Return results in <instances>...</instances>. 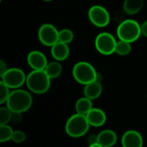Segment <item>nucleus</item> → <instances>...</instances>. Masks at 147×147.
<instances>
[{"label":"nucleus","instance_id":"nucleus-1","mask_svg":"<svg viewBox=\"0 0 147 147\" xmlns=\"http://www.w3.org/2000/svg\"><path fill=\"white\" fill-rule=\"evenodd\" d=\"M33 103V97L31 94L21 89L14 90L10 92L6 106L12 111L17 113H24L28 110Z\"/></svg>","mask_w":147,"mask_h":147},{"label":"nucleus","instance_id":"nucleus-2","mask_svg":"<svg viewBox=\"0 0 147 147\" xmlns=\"http://www.w3.org/2000/svg\"><path fill=\"white\" fill-rule=\"evenodd\" d=\"M26 85L28 89L37 95L46 93L51 85V78L45 70H33L27 76Z\"/></svg>","mask_w":147,"mask_h":147},{"label":"nucleus","instance_id":"nucleus-3","mask_svg":"<svg viewBox=\"0 0 147 147\" xmlns=\"http://www.w3.org/2000/svg\"><path fill=\"white\" fill-rule=\"evenodd\" d=\"M72 76L78 84L83 85L96 80L101 82L99 80V74L96 72L95 67L86 61H80L73 66Z\"/></svg>","mask_w":147,"mask_h":147},{"label":"nucleus","instance_id":"nucleus-4","mask_svg":"<svg viewBox=\"0 0 147 147\" xmlns=\"http://www.w3.org/2000/svg\"><path fill=\"white\" fill-rule=\"evenodd\" d=\"M90 127V125L88 122L86 115L76 113L67 120L65 130L68 136L71 138H80L89 132Z\"/></svg>","mask_w":147,"mask_h":147},{"label":"nucleus","instance_id":"nucleus-5","mask_svg":"<svg viewBox=\"0 0 147 147\" xmlns=\"http://www.w3.org/2000/svg\"><path fill=\"white\" fill-rule=\"evenodd\" d=\"M140 35V24L134 20H125L121 23H120V25L117 28V36L121 40L132 43L136 41Z\"/></svg>","mask_w":147,"mask_h":147},{"label":"nucleus","instance_id":"nucleus-6","mask_svg":"<svg viewBox=\"0 0 147 147\" xmlns=\"http://www.w3.org/2000/svg\"><path fill=\"white\" fill-rule=\"evenodd\" d=\"M117 41L113 34L108 32L100 33L95 40L96 50L103 55H111L115 53Z\"/></svg>","mask_w":147,"mask_h":147},{"label":"nucleus","instance_id":"nucleus-7","mask_svg":"<svg viewBox=\"0 0 147 147\" xmlns=\"http://www.w3.org/2000/svg\"><path fill=\"white\" fill-rule=\"evenodd\" d=\"M3 82L9 89L16 90L26 84L27 76L20 68H9L7 71L1 76Z\"/></svg>","mask_w":147,"mask_h":147},{"label":"nucleus","instance_id":"nucleus-8","mask_svg":"<svg viewBox=\"0 0 147 147\" xmlns=\"http://www.w3.org/2000/svg\"><path fill=\"white\" fill-rule=\"evenodd\" d=\"M88 16L92 24L98 28H104L110 22L109 11L101 5H94L90 7L88 12Z\"/></svg>","mask_w":147,"mask_h":147},{"label":"nucleus","instance_id":"nucleus-9","mask_svg":"<svg viewBox=\"0 0 147 147\" xmlns=\"http://www.w3.org/2000/svg\"><path fill=\"white\" fill-rule=\"evenodd\" d=\"M59 30L50 23L41 25L38 31V38L44 46L53 47L59 41Z\"/></svg>","mask_w":147,"mask_h":147},{"label":"nucleus","instance_id":"nucleus-10","mask_svg":"<svg viewBox=\"0 0 147 147\" xmlns=\"http://www.w3.org/2000/svg\"><path fill=\"white\" fill-rule=\"evenodd\" d=\"M121 143L122 147H143L144 140L138 131L128 130L123 134Z\"/></svg>","mask_w":147,"mask_h":147},{"label":"nucleus","instance_id":"nucleus-11","mask_svg":"<svg viewBox=\"0 0 147 147\" xmlns=\"http://www.w3.org/2000/svg\"><path fill=\"white\" fill-rule=\"evenodd\" d=\"M27 61L33 70H45L48 62L43 53L40 51H32L28 54Z\"/></svg>","mask_w":147,"mask_h":147},{"label":"nucleus","instance_id":"nucleus-12","mask_svg":"<svg viewBox=\"0 0 147 147\" xmlns=\"http://www.w3.org/2000/svg\"><path fill=\"white\" fill-rule=\"evenodd\" d=\"M86 118L90 127H102L107 121V115L105 112L98 108H93L86 115Z\"/></svg>","mask_w":147,"mask_h":147},{"label":"nucleus","instance_id":"nucleus-13","mask_svg":"<svg viewBox=\"0 0 147 147\" xmlns=\"http://www.w3.org/2000/svg\"><path fill=\"white\" fill-rule=\"evenodd\" d=\"M51 53L53 58L57 61H64L70 55V48L68 44L58 41L51 48Z\"/></svg>","mask_w":147,"mask_h":147},{"label":"nucleus","instance_id":"nucleus-14","mask_svg":"<svg viewBox=\"0 0 147 147\" xmlns=\"http://www.w3.org/2000/svg\"><path fill=\"white\" fill-rule=\"evenodd\" d=\"M98 144L103 147H113L117 142V134L111 129H104L98 134Z\"/></svg>","mask_w":147,"mask_h":147},{"label":"nucleus","instance_id":"nucleus-15","mask_svg":"<svg viewBox=\"0 0 147 147\" xmlns=\"http://www.w3.org/2000/svg\"><path fill=\"white\" fill-rule=\"evenodd\" d=\"M102 92V86L101 82L99 81H94L92 83H90L86 85H84V95L87 98L90 100H96L97 99Z\"/></svg>","mask_w":147,"mask_h":147},{"label":"nucleus","instance_id":"nucleus-16","mask_svg":"<svg viewBox=\"0 0 147 147\" xmlns=\"http://www.w3.org/2000/svg\"><path fill=\"white\" fill-rule=\"evenodd\" d=\"M92 109H93L92 100L87 98L86 96H83L79 98L75 103L76 113L83 115H86Z\"/></svg>","mask_w":147,"mask_h":147},{"label":"nucleus","instance_id":"nucleus-17","mask_svg":"<svg viewBox=\"0 0 147 147\" xmlns=\"http://www.w3.org/2000/svg\"><path fill=\"white\" fill-rule=\"evenodd\" d=\"M144 6V0H125L123 9L127 15H135L139 13Z\"/></svg>","mask_w":147,"mask_h":147},{"label":"nucleus","instance_id":"nucleus-18","mask_svg":"<svg viewBox=\"0 0 147 147\" xmlns=\"http://www.w3.org/2000/svg\"><path fill=\"white\" fill-rule=\"evenodd\" d=\"M62 70H63L62 65L60 64L59 61L57 60L48 63L47 67L45 68V71L47 72V74L51 79L59 78L62 73Z\"/></svg>","mask_w":147,"mask_h":147},{"label":"nucleus","instance_id":"nucleus-19","mask_svg":"<svg viewBox=\"0 0 147 147\" xmlns=\"http://www.w3.org/2000/svg\"><path fill=\"white\" fill-rule=\"evenodd\" d=\"M14 130L12 127L8 125H0V142L1 143H5L12 140Z\"/></svg>","mask_w":147,"mask_h":147},{"label":"nucleus","instance_id":"nucleus-20","mask_svg":"<svg viewBox=\"0 0 147 147\" xmlns=\"http://www.w3.org/2000/svg\"><path fill=\"white\" fill-rule=\"evenodd\" d=\"M132 51V45L130 42L119 40L116 44L115 53L120 56H127Z\"/></svg>","mask_w":147,"mask_h":147},{"label":"nucleus","instance_id":"nucleus-21","mask_svg":"<svg viewBox=\"0 0 147 147\" xmlns=\"http://www.w3.org/2000/svg\"><path fill=\"white\" fill-rule=\"evenodd\" d=\"M73 32L69 28H63L59 32V41L69 44L73 40Z\"/></svg>","mask_w":147,"mask_h":147},{"label":"nucleus","instance_id":"nucleus-22","mask_svg":"<svg viewBox=\"0 0 147 147\" xmlns=\"http://www.w3.org/2000/svg\"><path fill=\"white\" fill-rule=\"evenodd\" d=\"M12 111L6 106L0 108V125L9 124L11 121Z\"/></svg>","mask_w":147,"mask_h":147},{"label":"nucleus","instance_id":"nucleus-23","mask_svg":"<svg viewBox=\"0 0 147 147\" xmlns=\"http://www.w3.org/2000/svg\"><path fill=\"white\" fill-rule=\"evenodd\" d=\"M10 92L11 91H9V88L3 82L1 81L0 82V103L1 104L7 102Z\"/></svg>","mask_w":147,"mask_h":147},{"label":"nucleus","instance_id":"nucleus-24","mask_svg":"<svg viewBox=\"0 0 147 147\" xmlns=\"http://www.w3.org/2000/svg\"><path fill=\"white\" fill-rule=\"evenodd\" d=\"M11 140L16 144L23 143L26 140V134L24 132H22L21 130H16L13 133V136H12Z\"/></svg>","mask_w":147,"mask_h":147},{"label":"nucleus","instance_id":"nucleus-25","mask_svg":"<svg viewBox=\"0 0 147 147\" xmlns=\"http://www.w3.org/2000/svg\"><path fill=\"white\" fill-rule=\"evenodd\" d=\"M22 120V113H17V112H12V117L10 122L14 124H19Z\"/></svg>","mask_w":147,"mask_h":147},{"label":"nucleus","instance_id":"nucleus-26","mask_svg":"<svg viewBox=\"0 0 147 147\" xmlns=\"http://www.w3.org/2000/svg\"><path fill=\"white\" fill-rule=\"evenodd\" d=\"M98 143V136L97 134H90L88 137V146H91V145H95Z\"/></svg>","mask_w":147,"mask_h":147},{"label":"nucleus","instance_id":"nucleus-27","mask_svg":"<svg viewBox=\"0 0 147 147\" xmlns=\"http://www.w3.org/2000/svg\"><path fill=\"white\" fill-rule=\"evenodd\" d=\"M8 68H7V65L4 63V61L1 60L0 61V76L3 75L6 71H7Z\"/></svg>","mask_w":147,"mask_h":147},{"label":"nucleus","instance_id":"nucleus-28","mask_svg":"<svg viewBox=\"0 0 147 147\" xmlns=\"http://www.w3.org/2000/svg\"><path fill=\"white\" fill-rule=\"evenodd\" d=\"M140 28H141V34H143L144 36L147 37V21L144 22L140 25Z\"/></svg>","mask_w":147,"mask_h":147},{"label":"nucleus","instance_id":"nucleus-29","mask_svg":"<svg viewBox=\"0 0 147 147\" xmlns=\"http://www.w3.org/2000/svg\"><path fill=\"white\" fill-rule=\"evenodd\" d=\"M88 147H103V146H102L101 145H99V144L97 143V144H95V145H91V146H88Z\"/></svg>","mask_w":147,"mask_h":147},{"label":"nucleus","instance_id":"nucleus-30","mask_svg":"<svg viewBox=\"0 0 147 147\" xmlns=\"http://www.w3.org/2000/svg\"><path fill=\"white\" fill-rule=\"evenodd\" d=\"M42 1H45V2H51V1H53V0H42Z\"/></svg>","mask_w":147,"mask_h":147}]
</instances>
